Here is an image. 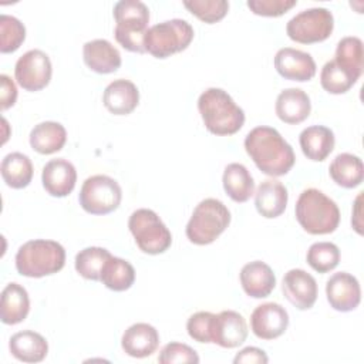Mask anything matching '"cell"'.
I'll return each instance as SVG.
<instances>
[{
  "instance_id": "42",
  "label": "cell",
  "mask_w": 364,
  "mask_h": 364,
  "mask_svg": "<svg viewBox=\"0 0 364 364\" xmlns=\"http://www.w3.org/2000/svg\"><path fill=\"white\" fill-rule=\"evenodd\" d=\"M267 361L266 353L257 347H245L233 358L235 364H266Z\"/></svg>"
},
{
  "instance_id": "22",
  "label": "cell",
  "mask_w": 364,
  "mask_h": 364,
  "mask_svg": "<svg viewBox=\"0 0 364 364\" xmlns=\"http://www.w3.org/2000/svg\"><path fill=\"white\" fill-rule=\"evenodd\" d=\"M287 200L289 193L286 186L276 179L263 181L255 192V206L266 219L280 216L287 206Z\"/></svg>"
},
{
  "instance_id": "24",
  "label": "cell",
  "mask_w": 364,
  "mask_h": 364,
  "mask_svg": "<svg viewBox=\"0 0 364 364\" xmlns=\"http://www.w3.org/2000/svg\"><path fill=\"white\" fill-rule=\"evenodd\" d=\"M299 142L307 159L321 162L333 152L336 138L330 128L324 125H311L301 131Z\"/></svg>"
},
{
  "instance_id": "36",
  "label": "cell",
  "mask_w": 364,
  "mask_h": 364,
  "mask_svg": "<svg viewBox=\"0 0 364 364\" xmlns=\"http://www.w3.org/2000/svg\"><path fill=\"white\" fill-rule=\"evenodd\" d=\"M26 38L24 24L9 14L0 16V51L3 54L14 53Z\"/></svg>"
},
{
  "instance_id": "19",
  "label": "cell",
  "mask_w": 364,
  "mask_h": 364,
  "mask_svg": "<svg viewBox=\"0 0 364 364\" xmlns=\"http://www.w3.org/2000/svg\"><path fill=\"white\" fill-rule=\"evenodd\" d=\"M85 65L98 74H111L121 67L119 51L104 38L87 41L82 47Z\"/></svg>"
},
{
  "instance_id": "40",
  "label": "cell",
  "mask_w": 364,
  "mask_h": 364,
  "mask_svg": "<svg viewBox=\"0 0 364 364\" xmlns=\"http://www.w3.org/2000/svg\"><path fill=\"white\" fill-rule=\"evenodd\" d=\"M297 4L296 0H249L247 7L257 16L279 17Z\"/></svg>"
},
{
  "instance_id": "3",
  "label": "cell",
  "mask_w": 364,
  "mask_h": 364,
  "mask_svg": "<svg viewBox=\"0 0 364 364\" xmlns=\"http://www.w3.org/2000/svg\"><path fill=\"white\" fill-rule=\"evenodd\" d=\"M299 225L310 235L333 233L340 223L337 203L316 188L304 189L294 208Z\"/></svg>"
},
{
  "instance_id": "8",
  "label": "cell",
  "mask_w": 364,
  "mask_h": 364,
  "mask_svg": "<svg viewBox=\"0 0 364 364\" xmlns=\"http://www.w3.org/2000/svg\"><path fill=\"white\" fill-rule=\"evenodd\" d=\"M139 250L148 255H159L166 252L172 245V235L161 218L151 209H136L128 220Z\"/></svg>"
},
{
  "instance_id": "38",
  "label": "cell",
  "mask_w": 364,
  "mask_h": 364,
  "mask_svg": "<svg viewBox=\"0 0 364 364\" xmlns=\"http://www.w3.org/2000/svg\"><path fill=\"white\" fill-rule=\"evenodd\" d=\"M215 314L210 311H198L188 318L186 330L191 338L198 343H212V324Z\"/></svg>"
},
{
  "instance_id": "31",
  "label": "cell",
  "mask_w": 364,
  "mask_h": 364,
  "mask_svg": "<svg viewBox=\"0 0 364 364\" xmlns=\"http://www.w3.org/2000/svg\"><path fill=\"white\" fill-rule=\"evenodd\" d=\"M100 280L109 290L125 291L135 282V269L129 262L111 256L104 264Z\"/></svg>"
},
{
  "instance_id": "4",
  "label": "cell",
  "mask_w": 364,
  "mask_h": 364,
  "mask_svg": "<svg viewBox=\"0 0 364 364\" xmlns=\"http://www.w3.org/2000/svg\"><path fill=\"white\" fill-rule=\"evenodd\" d=\"M65 264V250L55 240L34 239L16 253V269L26 277H44L60 272Z\"/></svg>"
},
{
  "instance_id": "2",
  "label": "cell",
  "mask_w": 364,
  "mask_h": 364,
  "mask_svg": "<svg viewBox=\"0 0 364 364\" xmlns=\"http://www.w3.org/2000/svg\"><path fill=\"white\" fill-rule=\"evenodd\" d=\"M198 109L205 128L215 135L236 134L245 124V112L222 88H208L198 100Z\"/></svg>"
},
{
  "instance_id": "30",
  "label": "cell",
  "mask_w": 364,
  "mask_h": 364,
  "mask_svg": "<svg viewBox=\"0 0 364 364\" xmlns=\"http://www.w3.org/2000/svg\"><path fill=\"white\" fill-rule=\"evenodd\" d=\"M1 178L7 186L23 189L33 179V164L30 158L21 152L7 154L1 161Z\"/></svg>"
},
{
  "instance_id": "1",
  "label": "cell",
  "mask_w": 364,
  "mask_h": 364,
  "mask_svg": "<svg viewBox=\"0 0 364 364\" xmlns=\"http://www.w3.org/2000/svg\"><path fill=\"white\" fill-rule=\"evenodd\" d=\"M245 149L259 171L269 176L286 175L296 161L290 144L272 127L253 128L245 138Z\"/></svg>"
},
{
  "instance_id": "33",
  "label": "cell",
  "mask_w": 364,
  "mask_h": 364,
  "mask_svg": "<svg viewBox=\"0 0 364 364\" xmlns=\"http://www.w3.org/2000/svg\"><path fill=\"white\" fill-rule=\"evenodd\" d=\"M112 255L98 246H91L80 250L75 256V270L87 280H100L104 264Z\"/></svg>"
},
{
  "instance_id": "18",
  "label": "cell",
  "mask_w": 364,
  "mask_h": 364,
  "mask_svg": "<svg viewBox=\"0 0 364 364\" xmlns=\"http://www.w3.org/2000/svg\"><path fill=\"white\" fill-rule=\"evenodd\" d=\"M121 346L125 354L131 357H149L159 346L158 330L148 323H135L124 331Z\"/></svg>"
},
{
  "instance_id": "28",
  "label": "cell",
  "mask_w": 364,
  "mask_h": 364,
  "mask_svg": "<svg viewBox=\"0 0 364 364\" xmlns=\"http://www.w3.org/2000/svg\"><path fill=\"white\" fill-rule=\"evenodd\" d=\"M328 173L338 186L353 189L361 185L364 179L363 161L357 155L348 152L338 154L330 164Z\"/></svg>"
},
{
  "instance_id": "7",
  "label": "cell",
  "mask_w": 364,
  "mask_h": 364,
  "mask_svg": "<svg viewBox=\"0 0 364 364\" xmlns=\"http://www.w3.org/2000/svg\"><path fill=\"white\" fill-rule=\"evenodd\" d=\"M193 27L186 20H166L148 28L144 47L155 58H168L186 50L193 40Z\"/></svg>"
},
{
  "instance_id": "6",
  "label": "cell",
  "mask_w": 364,
  "mask_h": 364,
  "mask_svg": "<svg viewBox=\"0 0 364 364\" xmlns=\"http://www.w3.org/2000/svg\"><path fill=\"white\" fill-rule=\"evenodd\" d=\"M230 212L218 199L208 198L196 205L186 225V237L193 245L205 246L215 242L229 226Z\"/></svg>"
},
{
  "instance_id": "21",
  "label": "cell",
  "mask_w": 364,
  "mask_h": 364,
  "mask_svg": "<svg viewBox=\"0 0 364 364\" xmlns=\"http://www.w3.org/2000/svg\"><path fill=\"white\" fill-rule=\"evenodd\" d=\"M102 102L111 114L128 115L139 102V91L132 81L118 78L109 82L104 90Z\"/></svg>"
},
{
  "instance_id": "25",
  "label": "cell",
  "mask_w": 364,
  "mask_h": 364,
  "mask_svg": "<svg viewBox=\"0 0 364 364\" xmlns=\"http://www.w3.org/2000/svg\"><path fill=\"white\" fill-rule=\"evenodd\" d=\"M9 348L11 355L18 361L40 363L48 353V343L40 333L24 330L11 336Z\"/></svg>"
},
{
  "instance_id": "26",
  "label": "cell",
  "mask_w": 364,
  "mask_h": 364,
  "mask_svg": "<svg viewBox=\"0 0 364 364\" xmlns=\"http://www.w3.org/2000/svg\"><path fill=\"white\" fill-rule=\"evenodd\" d=\"M30 311V299L27 290L18 283H9L1 291L0 318L4 324L21 323Z\"/></svg>"
},
{
  "instance_id": "12",
  "label": "cell",
  "mask_w": 364,
  "mask_h": 364,
  "mask_svg": "<svg viewBox=\"0 0 364 364\" xmlns=\"http://www.w3.org/2000/svg\"><path fill=\"white\" fill-rule=\"evenodd\" d=\"M289 326V314L279 303H264L257 306L250 316V328L257 338L274 340L280 337Z\"/></svg>"
},
{
  "instance_id": "14",
  "label": "cell",
  "mask_w": 364,
  "mask_h": 364,
  "mask_svg": "<svg viewBox=\"0 0 364 364\" xmlns=\"http://www.w3.org/2000/svg\"><path fill=\"white\" fill-rule=\"evenodd\" d=\"M284 297L299 310H309L317 300L316 279L303 269L289 270L282 282Z\"/></svg>"
},
{
  "instance_id": "17",
  "label": "cell",
  "mask_w": 364,
  "mask_h": 364,
  "mask_svg": "<svg viewBox=\"0 0 364 364\" xmlns=\"http://www.w3.org/2000/svg\"><path fill=\"white\" fill-rule=\"evenodd\" d=\"M41 182L47 193L54 198H64L70 195L75 186V166L64 158L51 159L43 168Z\"/></svg>"
},
{
  "instance_id": "37",
  "label": "cell",
  "mask_w": 364,
  "mask_h": 364,
  "mask_svg": "<svg viewBox=\"0 0 364 364\" xmlns=\"http://www.w3.org/2000/svg\"><path fill=\"white\" fill-rule=\"evenodd\" d=\"M183 6L200 21L208 24L220 21L229 10L226 0H185Z\"/></svg>"
},
{
  "instance_id": "11",
  "label": "cell",
  "mask_w": 364,
  "mask_h": 364,
  "mask_svg": "<svg viewBox=\"0 0 364 364\" xmlns=\"http://www.w3.org/2000/svg\"><path fill=\"white\" fill-rule=\"evenodd\" d=\"M53 67L48 55L41 50H28L16 63L14 75L17 84L26 91H40L51 80Z\"/></svg>"
},
{
  "instance_id": "5",
  "label": "cell",
  "mask_w": 364,
  "mask_h": 364,
  "mask_svg": "<svg viewBox=\"0 0 364 364\" xmlns=\"http://www.w3.org/2000/svg\"><path fill=\"white\" fill-rule=\"evenodd\" d=\"M115 40L131 53H146L144 37L148 31L149 10L138 0H121L114 6Z\"/></svg>"
},
{
  "instance_id": "23",
  "label": "cell",
  "mask_w": 364,
  "mask_h": 364,
  "mask_svg": "<svg viewBox=\"0 0 364 364\" xmlns=\"http://www.w3.org/2000/svg\"><path fill=\"white\" fill-rule=\"evenodd\" d=\"M274 109L280 121L291 125L300 124L310 115V97L300 88H286L277 95Z\"/></svg>"
},
{
  "instance_id": "15",
  "label": "cell",
  "mask_w": 364,
  "mask_h": 364,
  "mask_svg": "<svg viewBox=\"0 0 364 364\" xmlns=\"http://www.w3.org/2000/svg\"><path fill=\"white\" fill-rule=\"evenodd\" d=\"M274 68L286 80L310 81L316 75V63L309 53L297 48L284 47L274 55Z\"/></svg>"
},
{
  "instance_id": "20",
  "label": "cell",
  "mask_w": 364,
  "mask_h": 364,
  "mask_svg": "<svg viewBox=\"0 0 364 364\" xmlns=\"http://www.w3.org/2000/svg\"><path fill=\"white\" fill-rule=\"evenodd\" d=\"M239 277L245 293L253 299L267 297L276 286V276L272 267L262 260L246 263Z\"/></svg>"
},
{
  "instance_id": "29",
  "label": "cell",
  "mask_w": 364,
  "mask_h": 364,
  "mask_svg": "<svg viewBox=\"0 0 364 364\" xmlns=\"http://www.w3.org/2000/svg\"><path fill=\"white\" fill-rule=\"evenodd\" d=\"M222 182L228 196L237 203L249 200V198L255 193L253 178L247 168L242 164H229L223 171Z\"/></svg>"
},
{
  "instance_id": "41",
  "label": "cell",
  "mask_w": 364,
  "mask_h": 364,
  "mask_svg": "<svg viewBox=\"0 0 364 364\" xmlns=\"http://www.w3.org/2000/svg\"><path fill=\"white\" fill-rule=\"evenodd\" d=\"M0 82H1V87H0V102H1V109L6 111L7 108L13 107L16 104V100H17V88H16V84L14 81L6 75V74H1L0 75Z\"/></svg>"
},
{
  "instance_id": "13",
  "label": "cell",
  "mask_w": 364,
  "mask_h": 364,
  "mask_svg": "<svg viewBox=\"0 0 364 364\" xmlns=\"http://www.w3.org/2000/svg\"><path fill=\"white\" fill-rule=\"evenodd\" d=\"M326 296L334 310L341 313L351 311L361 301L360 283L347 272L334 273L326 283Z\"/></svg>"
},
{
  "instance_id": "34",
  "label": "cell",
  "mask_w": 364,
  "mask_h": 364,
  "mask_svg": "<svg viewBox=\"0 0 364 364\" xmlns=\"http://www.w3.org/2000/svg\"><path fill=\"white\" fill-rule=\"evenodd\" d=\"M357 78L346 68L338 65L334 60L327 61L320 73V84L330 94H344L354 84Z\"/></svg>"
},
{
  "instance_id": "9",
  "label": "cell",
  "mask_w": 364,
  "mask_h": 364,
  "mask_svg": "<svg viewBox=\"0 0 364 364\" xmlns=\"http://www.w3.org/2000/svg\"><path fill=\"white\" fill-rule=\"evenodd\" d=\"M334 17L328 9L313 7L300 11L287 21L286 33L290 40L300 44L321 43L330 37Z\"/></svg>"
},
{
  "instance_id": "16",
  "label": "cell",
  "mask_w": 364,
  "mask_h": 364,
  "mask_svg": "<svg viewBox=\"0 0 364 364\" xmlns=\"http://www.w3.org/2000/svg\"><path fill=\"white\" fill-rule=\"evenodd\" d=\"M247 324L242 314L233 310H223L215 314L212 324V343L223 348H235L245 343Z\"/></svg>"
},
{
  "instance_id": "27",
  "label": "cell",
  "mask_w": 364,
  "mask_h": 364,
  "mask_svg": "<svg viewBox=\"0 0 364 364\" xmlns=\"http://www.w3.org/2000/svg\"><path fill=\"white\" fill-rule=\"evenodd\" d=\"M67 141V131L60 122L44 121L37 124L30 132L31 148L41 154L50 155L63 149Z\"/></svg>"
},
{
  "instance_id": "10",
  "label": "cell",
  "mask_w": 364,
  "mask_h": 364,
  "mask_svg": "<svg viewBox=\"0 0 364 364\" xmlns=\"http://www.w3.org/2000/svg\"><path fill=\"white\" fill-rule=\"evenodd\" d=\"M122 199L121 186L107 175H94L84 181L78 200L81 208L91 215H107L118 209Z\"/></svg>"
},
{
  "instance_id": "39",
  "label": "cell",
  "mask_w": 364,
  "mask_h": 364,
  "mask_svg": "<svg viewBox=\"0 0 364 364\" xmlns=\"http://www.w3.org/2000/svg\"><path fill=\"white\" fill-rule=\"evenodd\" d=\"M158 361L161 364H173V363H199L198 353L183 343H168L164 346L158 355Z\"/></svg>"
},
{
  "instance_id": "32",
  "label": "cell",
  "mask_w": 364,
  "mask_h": 364,
  "mask_svg": "<svg viewBox=\"0 0 364 364\" xmlns=\"http://www.w3.org/2000/svg\"><path fill=\"white\" fill-rule=\"evenodd\" d=\"M334 61L358 80L363 74L364 67L363 41L354 36L341 38L336 48Z\"/></svg>"
},
{
  "instance_id": "35",
  "label": "cell",
  "mask_w": 364,
  "mask_h": 364,
  "mask_svg": "<svg viewBox=\"0 0 364 364\" xmlns=\"http://www.w3.org/2000/svg\"><path fill=\"white\" fill-rule=\"evenodd\" d=\"M307 263L317 273H327L337 267L340 262V249L331 242L313 243L307 250Z\"/></svg>"
}]
</instances>
